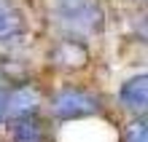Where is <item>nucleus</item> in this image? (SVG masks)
I'll return each mask as SVG.
<instances>
[{"label":"nucleus","mask_w":148,"mask_h":142,"mask_svg":"<svg viewBox=\"0 0 148 142\" xmlns=\"http://www.w3.org/2000/svg\"><path fill=\"white\" fill-rule=\"evenodd\" d=\"M8 137L14 142H43V129L35 115H16L8 118Z\"/></svg>","instance_id":"5"},{"label":"nucleus","mask_w":148,"mask_h":142,"mask_svg":"<svg viewBox=\"0 0 148 142\" xmlns=\"http://www.w3.org/2000/svg\"><path fill=\"white\" fill-rule=\"evenodd\" d=\"M86 59H89L86 46H84V43H78V40H73V38L70 40H62L54 48V62H57V65H62V67H84Z\"/></svg>","instance_id":"6"},{"label":"nucleus","mask_w":148,"mask_h":142,"mask_svg":"<svg viewBox=\"0 0 148 142\" xmlns=\"http://www.w3.org/2000/svg\"><path fill=\"white\" fill-rule=\"evenodd\" d=\"M5 118V91H0V121Z\"/></svg>","instance_id":"9"},{"label":"nucleus","mask_w":148,"mask_h":142,"mask_svg":"<svg viewBox=\"0 0 148 142\" xmlns=\"http://www.w3.org/2000/svg\"><path fill=\"white\" fill-rule=\"evenodd\" d=\"M124 142H148V126H145V121H135L132 126L127 129V139Z\"/></svg>","instance_id":"8"},{"label":"nucleus","mask_w":148,"mask_h":142,"mask_svg":"<svg viewBox=\"0 0 148 142\" xmlns=\"http://www.w3.org/2000/svg\"><path fill=\"white\" fill-rule=\"evenodd\" d=\"M43 96L35 86H19L16 91H11L5 96V115L16 118V115H35L40 107Z\"/></svg>","instance_id":"3"},{"label":"nucleus","mask_w":148,"mask_h":142,"mask_svg":"<svg viewBox=\"0 0 148 142\" xmlns=\"http://www.w3.org/2000/svg\"><path fill=\"white\" fill-rule=\"evenodd\" d=\"M119 99L124 107L129 110H145V105H148V78L145 75H135V78H129V81L121 86V91H119Z\"/></svg>","instance_id":"4"},{"label":"nucleus","mask_w":148,"mask_h":142,"mask_svg":"<svg viewBox=\"0 0 148 142\" xmlns=\"http://www.w3.org/2000/svg\"><path fill=\"white\" fill-rule=\"evenodd\" d=\"M57 14L65 27L75 32H92L102 22V8L97 0H62L57 5Z\"/></svg>","instance_id":"1"},{"label":"nucleus","mask_w":148,"mask_h":142,"mask_svg":"<svg viewBox=\"0 0 148 142\" xmlns=\"http://www.w3.org/2000/svg\"><path fill=\"white\" fill-rule=\"evenodd\" d=\"M22 16L19 11L5 3V0H0V43H8V40H16L22 35Z\"/></svg>","instance_id":"7"},{"label":"nucleus","mask_w":148,"mask_h":142,"mask_svg":"<svg viewBox=\"0 0 148 142\" xmlns=\"http://www.w3.org/2000/svg\"><path fill=\"white\" fill-rule=\"evenodd\" d=\"M51 110L59 118H84V115H92L100 110V102L97 96L89 94V91H81V88H62L59 94H54L51 99Z\"/></svg>","instance_id":"2"}]
</instances>
